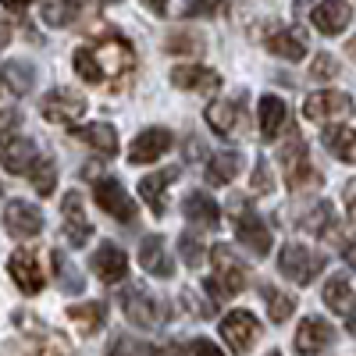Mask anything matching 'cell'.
Masks as SVG:
<instances>
[{
  "instance_id": "cell-1",
  "label": "cell",
  "mask_w": 356,
  "mask_h": 356,
  "mask_svg": "<svg viewBox=\"0 0 356 356\" xmlns=\"http://www.w3.org/2000/svg\"><path fill=\"white\" fill-rule=\"evenodd\" d=\"M136 68V50L125 36H100L75 50V75L89 86H118Z\"/></svg>"
},
{
  "instance_id": "cell-2",
  "label": "cell",
  "mask_w": 356,
  "mask_h": 356,
  "mask_svg": "<svg viewBox=\"0 0 356 356\" xmlns=\"http://www.w3.org/2000/svg\"><path fill=\"white\" fill-rule=\"evenodd\" d=\"M285 136H289V143L278 146V157H282V168H285V186H289V189L321 186V175H317V168H314L310 157H307V143L300 139V132L289 125Z\"/></svg>"
},
{
  "instance_id": "cell-3",
  "label": "cell",
  "mask_w": 356,
  "mask_h": 356,
  "mask_svg": "<svg viewBox=\"0 0 356 356\" xmlns=\"http://www.w3.org/2000/svg\"><path fill=\"white\" fill-rule=\"evenodd\" d=\"M211 260H214V275L207 278V292L214 296V300H232V296H239L243 285H246V267L235 260V253L218 243L211 250Z\"/></svg>"
},
{
  "instance_id": "cell-4",
  "label": "cell",
  "mask_w": 356,
  "mask_h": 356,
  "mask_svg": "<svg viewBox=\"0 0 356 356\" xmlns=\"http://www.w3.org/2000/svg\"><path fill=\"white\" fill-rule=\"evenodd\" d=\"M278 271L289 282H296V285H310L324 271V257L314 253V250H307V246H300V243H289L278 253Z\"/></svg>"
},
{
  "instance_id": "cell-5",
  "label": "cell",
  "mask_w": 356,
  "mask_h": 356,
  "mask_svg": "<svg viewBox=\"0 0 356 356\" xmlns=\"http://www.w3.org/2000/svg\"><path fill=\"white\" fill-rule=\"evenodd\" d=\"M221 339L228 342V349L235 356H243L260 339V324H257V317L250 310H232L228 317H221Z\"/></svg>"
},
{
  "instance_id": "cell-6",
  "label": "cell",
  "mask_w": 356,
  "mask_h": 356,
  "mask_svg": "<svg viewBox=\"0 0 356 356\" xmlns=\"http://www.w3.org/2000/svg\"><path fill=\"white\" fill-rule=\"evenodd\" d=\"M122 310H125V317L136 324V328H143V332L157 328V324L164 321V307L146 289H136V285L122 292Z\"/></svg>"
},
{
  "instance_id": "cell-7",
  "label": "cell",
  "mask_w": 356,
  "mask_h": 356,
  "mask_svg": "<svg viewBox=\"0 0 356 356\" xmlns=\"http://www.w3.org/2000/svg\"><path fill=\"white\" fill-rule=\"evenodd\" d=\"M303 114L310 122H346L353 114V100L339 89H321V93L303 100Z\"/></svg>"
},
{
  "instance_id": "cell-8",
  "label": "cell",
  "mask_w": 356,
  "mask_h": 356,
  "mask_svg": "<svg viewBox=\"0 0 356 356\" xmlns=\"http://www.w3.org/2000/svg\"><path fill=\"white\" fill-rule=\"evenodd\" d=\"M93 200L100 203V211L111 214L114 221H136V203H132V196L122 189V182H118V178H97Z\"/></svg>"
},
{
  "instance_id": "cell-9",
  "label": "cell",
  "mask_w": 356,
  "mask_h": 356,
  "mask_svg": "<svg viewBox=\"0 0 356 356\" xmlns=\"http://www.w3.org/2000/svg\"><path fill=\"white\" fill-rule=\"evenodd\" d=\"M4 228L15 239H36L43 232V211L29 200H11L4 207Z\"/></svg>"
},
{
  "instance_id": "cell-10",
  "label": "cell",
  "mask_w": 356,
  "mask_h": 356,
  "mask_svg": "<svg viewBox=\"0 0 356 356\" xmlns=\"http://www.w3.org/2000/svg\"><path fill=\"white\" fill-rule=\"evenodd\" d=\"M235 235H239V243L253 257H267V253H271V232H267L264 218L253 211V207H243V211H239V218H235Z\"/></svg>"
},
{
  "instance_id": "cell-11",
  "label": "cell",
  "mask_w": 356,
  "mask_h": 356,
  "mask_svg": "<svg viewBox=\"0 0 356 356\" xmlns=\"http://www.w3.org/2000/svg\"><path fill=\"white\" fill-rule=\"evenodd\" d=\"M36 146H33V139H25V136H18V132H11V136H0V168L4 171H11V175H29V168L36 164Z\"/></svg>"
},
{
  "instance_id": "cell-12",
  "label": "cell",
  "mask_w": 356,
  "mask_h": 356,
  "mask_svg": "<svg viewBox=\"0 0 356 356\" xmlns=\"http://www.w3.org/2000/svg\"><path fill=\"white\" fill-rule=\"evenodd\" d=\"M86 114V97L75 93V89H54V93L43 100V118L54 125H72L75 118Z\"/></svg>"
},
{
  "instance_id": "cell-13",
  "label": "cell",
  "mask_w": 356,
  "mask_h": 356,
  "mask_svg": "<svg viewBox=\"0 0 356 356\" xmlns=\"http://www.w3.org/2000/svg\"><path fill=\"white\" fill-rule=\"evenodd\" d=\"M335 342V328L324 317H307L300 328H296V353L300 356H317Z\"/></svg>"
},
{
  "instance_id": "cell-14",
  "label": "cell",
  "mask_w": 356,
  "mask_h": 356,
  "mask_svg": "<svg viewBox=\"0 0 356 356\" xmlns=\"http://www.w3.org/2000/svg\"><path fill=\"white\" fill-rule=\"evenodd\" d=\"M171 150V132L168 129H146L132 139L129 146V161L132 164H154Z\"/></svg>"
},
{
  "instance_id": "cell-15",
  "label": "cell",
  "mask_w": 356,
  "mask_h": 356,
  "mask_svg": "<svg viewBox=\"0 0 356 356\" xmlns=\"http://www.w3.org/2000/svg\"><path fill=\"white\" fill-rule=\"evenodd\" d=\"M61 214H65V232H68V246H86L89 235H93V225L86 218V207H82V196L79 193H68L65 203H61Z\"/></svg>"
},
{
  "instance_id": "cell-16",
  "label": "cell",
  "mask_w": 356,
  "mask_h": 356,
  "mask_svg": "<svg viewBox=\"0 0 356 356\" xmlns=\"http://www.w3.org/2000/svg\"><path fill=\"white\" fill-rule=\"evenodd\" d=\"M8 271H11L15 285H18L25 296H36V292L43 289V271H40V260H36L33 253H29V250L11 253V260H8Z\"/></svg>"
},
{
  "instance_id": "cell-17",
  "label": "cell",
  "mask_w": 356,
  "mask_h": 356,
  "mask_svg": "<svg viewBox=\"0 0 356 356\" xmlns=\"http://www.w3.org/2000/svg\"><path fill=\"white\" fill-rule=\"evenodd\" d=\"M93 271L104 285H114V282H122L129 275V257L122 246H114V243H104L97 253H93Z\"/></svg>"
},
{
  "instance_id": "cell-18",
  "label": "cell",
  "mask_w": 356,
  "mask_h": 356,
  "mask_svg": "<svg viewBox=\"0 0 356 356\" xmlns=\"http://www.w3.org/2000/svg\"><path fill=\"white\" fill-rule=\"evenodd\" d=\"M349 22H353V8L346 0H321L314 8V29L324 36H339Z\"/></svg>"
},
{
  "instance_id": "cell-19",
  "label": "cell",
  "mask_w": 356,
  "mask_h": 356,
  "mask_svg": "<svg viewBox=\"0 0 356 356\" xmlns=\"http://www.w3.org/2000/svg\"><path fill=\"white\" fill-rule=\"evenodd\" d=\"M139 264L143 271H150L154 278H171L175 275V264L168 257V246L161 235H146V239L139 243Z\"/></svg>"
},
{
  "instance_id": "cell-20",
  "label": "cell",
  "mask_w": 356,
  "mask_h": 356,
  "mask_svg": "<svg viewBox=\"0 0 356 356\" xmlns=\"http://www.w3.org/2000/svg\"><path fill=\"white\" fill-rule=\"evenodd\" d=\"M182 211H186V218H189V225H196V228H218L221 225V207L207 196V193H189L186 200H182Z\"/></svg>"
},
{
  "instance_id": "cell-21",
  "label": "cell",
  "mask_w": 356,
  "mask_h": 356,
  "mask_svg": "<svg viewBox=\"0 0 356 356\" xmlns=\"http://www.w3.org/2000/svg\"><path fill=\"white\" fill-rule=\"evenodd\" d=\"M267 47H271L275 57H282V61H303L307 57V36L300 33V29H275L271 36H267Z\"/></svg>"
},
{
  "instance_id": "cell-22",
  "label": "cell",
  "mask_w": 356,
  "mask_h": 356,
  "mask_svg": "<svg viewBox=\"0 0 356 356\" xmlns=\"http://www.w3.org/2000/svg\"><path fill=\"white\" fill-rule=\"evenodd\" d=\"M178 178V171H154V175H143L139 178V196H143V203H150V211H154V218H164V189Z\"/></svg>"
},
{
  "instance_id": "cell-23",
  "label": "cell",
  "mask_w": 356,
  "mask_h": 356,
  "mask_svg": "<svg viewBox=\"0 0 356 356\" xmlns=\"http://www.w3.org/2000/svg\"><path fill=\"white\" fill-rule=\"evenodd\" d=\"M292 122H289V107H285V100H278V97H260V132H264V139H278L285 129H289Z\"/></svg>"
},
{
  "instance_id": "cell-24",
  "label": "cell",
  "mask_w": 356,
  "mask_h": 356,
  "mask_svg": "<svg viewBox=\"0 0 356 356\" xmlns=\"http://www.w3.org/2000/svg\"><path fill=\"white\" fill-rule=\"evenodd\" d=\"M72 136H75L79 143H86V146H93V150L104 154V157L118 154V132H114V125H107V122H93V125L72 129Z\"/></svg>"
},
{
  "instance_id": "cell-25",
  "label": "cell",
  "mask_w": 356,
  "mask_h": 356,
  "mask_svg": "<svg viewBox=\"0 0 356 356\" xmlns=\"http://www.w3.org/2000/svg\"><path fill=\"white\" fill-rule=\"evenodd\" d=\"M324 146H328V154H332L335 161L356 164V129H349L346 122L324 129Z\"/></svg>"
},
{
  "instance_id": "cell-26",
  "label": "cell",
  "mask_w": 356,
  "mask_h": 356,
  "mask_svg": "<svg viewBox=\"0 0 356 356\" xmlns=\"http://www.w3.org/2000/svg\"><path fill=\"white\" fill-rule=\"evenodd\" d=\"M171 86H178V89H218L221 75L203 68V65H178L171 72Z\"/></svg>"
},
{
  "instance_id": "cell-27",
  "label": "cell",
  "mask_w": 356,
  "mask_h": 356,
  "mask_svg": "<svg viewBox=\"0 0 356 356\" xmlns=\"http://www.w3.org/2000/svg\"><path fill=\"white\" fill-rule=\"evenodd\" d=\"M239 107H243V97H235V100H214L211 107H207V125H211L218 136L235 132V125H239Z\"/></svg>"
},
{
  "instance_id": "cell-28",
  "label": "cell",
  "mask_w": 356,
  "mask_h": 356,
  "mask_svg": "<svg viewBox=\"0 0 356 356\" xmlns=\"http://www.w3.org/2000/svg\"><path fill=\"white\" fill-rule=\"evenodd\" d=\"M243 168V154L239 150H221L214 154L211 161H207V182L211 186H228L235 175H239Z\"/></svg>"
},
{
  "instance_id": "cell-29",
  "label": "cell",
  "mask_w": 356,
  "mask_h": 356,
  "mask_svg": "<svg viewBox=\"0 0 356 356\" xmlns=\"http://www.w3.org/2000/svg\"><path fill=\"white\" fill-rule=\"evenodd\" d=\"M324 303H328V310L335 314H349L353 303H356V289L349 282V275H332L328 285H324Z\"/></svg>"
},
{
  "instance_id": "cell-30",
  "label": "cell",
  "mask_w": 356,
  "mask_h": 356,
  "mask_svg": "<svg viewBox=\"0 0 356 356\" xmlns=\"http://www.w3.org/2000/svg\"><path fill=\"white\" fill-rule=\"evenodd\" d=\"M0 79H4V86L11 89L15 97H25L29 89L36 86V68L29 61H8L4 68H0Z\"/></svg>"
},
{
  "instance_id": "cell-31",
  "label": "cell",
  "mask_w": 356,
  "mask_h": 356,
  "mask_svg": "<svg viewBox=\"0 0 356 356\" xmlns=\"http://www.w3.org/2000/svg\"><path fill=\"white\" fill-rule=\"evenodd\" d=\"M104 314H107L104 303H75V307H68V317L75 321V328L82 335H97L104 328Z\"/></svg>"
},
{
  "instance_id": "cell-32",
  "label": "cell",
  "mask_w": 356,
  "mask_h": 356,
  "mask_svg": "<svg viewBox=\"0 0 356 356\" xmlns=\"http://www.w3.org/2000/svg\"><path fill=\"white\" fill-rule=\"evenodd\" d=\"M300 228L303 232H310V235H328L332 228H335V211H332V203H314L310 211L300 218Z\"/></svg>"
},
{
  "instance_id": "cell-33",
  "label": "cell",
  "mask_w": 356,
  "mask_h": 356,
  "mask_svg": "<svg viewBox=\"0 0 356 356\" xmlns=\"http://www.w3.org/2000/svg\"><path fill=\"white\" fill-rule=\"evenodd\" d=\"M50 264H54L57 285H61L65 292H82V289H86V282H82V275H79V267H75L61 250H54V253H50Z\"/></svg>"
},
{
  "instance_id": "cell-34",
  "label": "cell",
  "mask_w": 356,
  "mask_h": 356,
  "mask_svg": "<svg viewBox=\"0 0 356 356\" xmlns=\"http://www.w3.org/2000/svg\"><path fill=\"white\" fill-rule=\"evenodd\" d=\"M79 11H82L79 0H47L43 4V22L61 29V25H72L79 18Z\"/></svg>"
},
{
  "instance_id": "cell-35",
  "label": "cell",
  "mask_w": 356,
  "mask_h": 356,
  "mask_svg": "<svg viewBox=\"0 0 356 356\" xmlns=\"http://www.w3.org/2000/svg\"><path fill=\"white\" fill-rule=\"evenodd\" d=\"M260 296L267 300V314H271V321H275V324H282V321H289V317H292V310H296V300H292V296L278 292L275 285H260Z\"/></svg>"
},
{
  "instance_id": "cell-36",
  "label": "cell",
  "mask_w": 356,
  "mask_h": 356,
  "mask_svg": "<svg viewBox=\"0 0 356 356\" xmlns=\"http://www.w3.org/2000/svg\"><path fill=\"white\" fill-rule=\"evenodd\" d=\"M29 178H33V186H36L40 196H50L54 186H57V168H54V161H50V157H36V164L29 168Z\"/></svg>"
},
{
  "instance_id": "cell-37",
  "label": "cell",
  "mask_w": 356,
  "mask_h": 356,
  "mask_svg": "<svg viewBox=\"0 0 356 356\" xmlns=\"http://www.w3.org/2000/svg\"><path fill=\"white\" fill-rule=\"evenodd\" d=\"M178 253H182V260H186L189 267H200L203 257H207V250H203V243H200L196 232H182V235H178Z\"/></svg>"
},
{
  "instance_id": "cell-38",
  "label": "cell",
  "mask_w": 356,
  "mask_h": 356,
  "mask_svg": "<svg viewBox=\"0 0 356 356\" xmlns=\"http://www.w3.org/2000/svg\"><path fill=\"white\" fill-rule=\"evenodd\" d=\"M164 47H168L171 54H189V57H200V54H203V40H200L196 33H171V36L164 40Z\"/></svg>"
},
{
  "instance_id": "cell-39",
  "label": "cell",
  "mask_w": 356,
  "mask_h": 356,
  "mask_svg": "<svg viewBox=\"0 0 356 356\" xmlns=\"http://www.w3.org/2000/svg\"><path fill=\"white\" fill-rule=\"evenodd\" d=\"M250 186H253V193H271V189H275L271 168H267V161H264V157H257V164H253V178H250Z\"/></svg>"
},
{
  "instance_id": "cell-40",
  "label": "cell",
  "mask_w": 356,
  "mask_h": 356,
  "mask_svg": "<svg viewBox=\"0 0 356 356\" xmlns=\"http://www.w3.org/2000/svg\"><path fill=\"white\" fill-rule=\"evenodd\" d=\"M218 11H221V0H186L189 18H214Z\"/></svg>"
},
{
  "instance_id": "cell-41",
  "label": "cell",
  "mask_w": 356,
  "mask_h": 356,
  "mask_svg": "<svg viewBox=\"0 0 356 356\" xmlns=\"http://www.w3.org/2000/svg\"><path fill=\"white\" fill-rule=\"evenodd\" d=\"M310 72H314L317 79H332V75L339 72V61H335L332 54H317V57H314V65H310Z\"/></svg>"
},
{
  "instance_id": "cell-42",
  "label": "cell",
  "mask_w": 356,
  "mask_h": 356,
  "mask_svg": "<svg viewBox=\"0 0 356 356\" xmlns=\"http://www.w3.org/2000/svg\"><path fill=\"white\" fill-rule=\"evenodd\" d=\"M18 125H22V114L18 111H0V136L18 132Z\"/></svg>"
},
{
  "instance_id": "cell-43",
  "label": "cell",
  "mask_w": 356,
  "mask_h": 356,
  "mask_svg": "<svg viewBox=\"0 0 356 356\" xmlns=\"http://www.w3.org/2000/svg\"><path fill=\"white\" fill-rule=\"evenodd\" d=\"M186 307H189L193 314H200V317H211V314H214V303H200V300H196V292H193V289L186 292Z\"/></svg>"
},
{
  "instance_id": "cell-44",
  "label": "cell",
  "mask_w": 356,
  "mask_h": 356,
  "mask_svg": "<svg viewBox=\"0 0 356 356\" xmlns=\"http://www.w3.org/2000/svg\"><path fill=\"white\" fill-rule=\"evenodd\" d=\"M193 356H225L214 342H207V339H200V342H193Z\"/></svg>"
},
{
  "instance_id": "cell-45",
  "label": "cell",
  "mask_w": 356,
  "mask_h": 356,
  "mask_svg": "<svg viewBox=\"0 0 356 356\" xmlns=\"http://www.w3.org/2000/svg\"><path fill=\"white\" fill-rule=\"evenodd\" d=\"M346 211H349V218L356 221V178L346 186Z\"/></svg>"
},
{
  "instance_id": "cell-46",
  "label": "cell",
  "mask_w": 356,
  "mask_h": 356,
  "mask_svg": "<svg viewBox=\"0 0 356 356\" xmlns=\"http://www.w3.org/2000/svg\"><path fill=\"white\" fill-rule=\"evenodd\" d=\"M342 257H346V260H349V264L356 267V235H353V239H349V243L342 246Z\"/></svg>"
},
{
  "instance_id": "cell-47",
  "label": "cell",
  "mask_w": 356,
  "mask_h": 356,
  "mask_svg": "<svg viewBox=\"0 0 356 356\" xmlns=\"http://www.w3.org/2000/svg\"><path fill=\"white\" fill-rule=\"evenodd\" d=\"M146 8H150L154 15H168V0H143Z\"/></svg>"
},
{
  "instance_id": "cell-48",
  "label": "cell",
  "mask_w": 356,
  "mask_h": 356,
  "mask_svg": "<svg viewBox=\"0 0 356 356\" xmlns=\"http://www.w3.org/2000/svg\"><path fill=\"white\" fill-rule=\"evenodd\" d=\"M8 43H11V25H8L4 18H0V50H4Z\"/></svg>"
},
{
  "instance_id": "cell-49",
  "label": "cell",
  "mask_w": 356,
  "mask_h": 356,
  "mask_svg": "<svg viewBox=\"0 0 356 356\" xmlns=\"http://www.w3.org/2000/svg\"><path fill=\"white\" fill-rule=\"evenodd\" d=\"M0 4H4L8 11H25L29 4H33V0H0Z\"/></svg>"
},
{
  "instance_id": "cell-50",
  "label": "cell",
  "mask_w": 356,
  "mask_h": 356,
  "mask_svg": "<svg viewBox=\"0 0 356 356\" xmlns=\"http://www.w3.org/2000/svg\"><path fill=\"white\" fill-rule=\"evenodd\" d=\"M111 356H132V353H129V342H125V339H118V342L111 346Z\"/></svg>"
},
{
  "instance_id": "cell-51",
  "label": "cell",
  "mask_w": 356,
  "mask_h": 356,
  "mask_svg": "<svg viewBox=\"0 0 356 356\" xmlns=\"http://www.w3.org/2000/svg\"><path fill=\"white\" fill-rule=\"evenodd\" d=\"M150 356H182L178 346H164V349H150Z\"/></svg>"
},
{
  "instance_id": "cell-52",
  "label": "cell",
  "mask_w": 356,
  "mask_h": 356,
  "mask_svg": "<svg viewBox=\"0 0 356 356\" xmlns=\"http://www.w3.org/2000/svg\"><path fill=\"white\" fill-rule=\"evenodd\" d=\"M196 154L203 157V143H196V139H189V150H186V157H189V161H196Z\"/></svg>"
},
{
  "instance_id": "cell-53",
  "label": "cell",
  "mask_w": 356,
  "mask_h": 356,
  "mask_svg": "<svg viewBox=\"0 0 356 356\" xmlns=\"http://www.w3.org/2000/svg\"><path fill=\"white\" fill-rule=\"evenodd\" d=\"M346 54H349V57H353V61H356V36H353V40L346 43Z\"/></svg>"
},
{
  "instance_id": "cell-54",
  "label": "cell",
  "mask_w": 356,
  "mask_h": 356,
  "mask_svg": "<svg viewBox=\"0 0 356 356\" xmlns=\"http://www.w3.org/2000/svg\"><path fill=\"white\" fill-rule=\"evenodd\" d=\"M307 4H310V0H296V11H307Z\"/></svg>"
},
{
  "instance_id": "cell-55",
  "label": "cell",
  "mask_w": 356,
  "mask_h": 356,
  "mask_svg": "<svg viewBox=\"0 0 356 356\" xmlns=\"http://www.w3.org/2000/svg\"><path fill=\"white\" fill-rule=\"evenodd\" d=\"M349 335L356 339V317H349Z\"/></svg>"
},
{
  "instance_id": "cell-56",
  "label": "cell",
  "mask_w": 356,
  "mask_h": 356,
  "mask_svg": "<svg viewBox=\"0 0 356 356\" xmlns=\"http://www.w3.org/2000/svg\"><path fill=\"white\" fill-rule=\"evenodd\" d=\"M267 356H282V353H267Z\"/></svg>"
}]
</instances>
